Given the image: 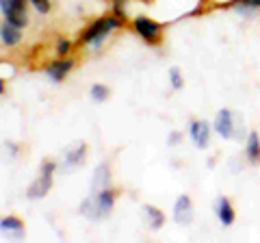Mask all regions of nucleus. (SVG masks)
Listing matches in <instances>:
<instances>
[{
	"label": "nucleus",
	"mask_w": 260,
	"mask_h": 243,
	"mask_svg": "<svg viewBox=\"0 0 260 243\" xmlns=\"http://www.w3.org/2000/svg\"><path fill=\"white\" fill-rule=\"evenodd\" d=\"M113 204H115V196H113V191L107 187V189L98 191L93 198H87L83 202V206H80V210H83L89 220H100V217H107L111 213Z\"/></svg>",
	"instance_id": "obj_1"
},
{
	"label": "nucleus",
	"mask_w": 260,
	"mask_h": 243,
	"mask_svg": "<svg viewBox=\"0 0 260 243\" xmlns=\"http://www.w3.org/2000/svg\"><path fill=\"white\" fill-rule=\"evenodd\" d=\"M117 26H119V20H117V18H113V15H111V18L98 20L93 26H89V31L85 33V42H87V44H91L93 48H98V46L102 44V39L107 37L113 28H117Z\"/></svg>",
	"instance_id": "obj_2"
},
{
	"label": "nucleus",
	"mask_w": 260,
	"mask_h": 243,
	"mask_svg": "<svg viewBox=\"0 0 260 243\" xmlns=\"http://www.w3.org/2000/svg\"><path fill=\"white\" fill-rule=\"evenodd\" d=\"M54 169H56V165H54V163H44V165H42V174H39V178L30 185L28 191H26V196H28V198L37 200V198H44L46 193L50 191Z\"/></svg>",
	"instance_id": "obj_3"
},
{
	"label": "nucleus",
	"mask_w": 260,
	"mask_h": 243,
	"mask_svg": "<svg viewBox=\"0 0 260 243\" xmlns=\"http://www.w3.org/2000/svg\"><path fill=\"white\" fill-rule=\"evenodd\" d=\"M5 18L9 24L18 28H24L28 24V13H26V0H11L9 9L5 11Z\"/></svg>",
	"instance_id": "obj_4"
},
{
	"label": "nucleus",
	"mask_w": 260,
	"mask_h": 243,
	"mask_svg": "<svg viewBox=\"0 0 260 243\" xmlns=\"http://www.w3.org/2000/svg\"><path fill=\"white\" fill-rule=\"evenodd\" d=\"M215 131L217 135H221L223 139H237V128H234V115L232 111L221 109L215 117Z\"/></svg>",
	"instance_id": "obj_5"
},
{
	"label": "nucleus",
	"mask_w": 260,
	"mask_h": 243,
	"mask_svg": "<svg viewBox=\"0 0 260 243\" xmlns=\"http://www.w3.org/2000/svg\"><path fill=\"white\" fill-rule=\"evenodd\" d=\"M174 220L178 224H191L193 222V206H191V198L189 196H180L176 200V204H174Z\"/></svg>",
	"instance_id": "obj_6"
},
{
	"label": "nucleus",
	"mask_w": 260,
	"mask_h": 243,
	"mask_svg": "<svg viewBox=\"0 0 260 243\" xmlns=\"http://www.w3.org/2000/svg\"><path fill=\"white\" fill-rule=\"evenodd\" d=\"M135 28H137V33H139L143 39H148V42H156V39L160 37V26L154 20L137 18L135 20Z\"/></svg>",
	"instance_id": "obj_7"
},
{
	"label": "nucleus",
	"mask_w": 260,
	"mask_h": 243,
	"mask_svg": "<svg viewBox=\"0 0 260 243\" xmlns=\"http://www.w3.org/2000/svg\"><path fill=\"white\" fill-rule=\"evenodd\" d=\"M191 139H193V143L198 145L200 150H204V148H208V143H210V128H208V124L206 122H193L191 124Z\"/></svg>",
	"instance_id": "obj_8"
},
{
	"label": "nucleus",
	"mask_w": 260,
	"mask_h": 243,
	"mask_svg": "<svg viewBox=\"0 0 260 243\" xmlns=\"http://www.w3.org/2000/svg\"><path fill=\"white\" fill-rule=\"evenodd\" d=\"M215 210H217L219 222H221L223 226H230L234 222V206L230 204V200H228V198H219Z\"/></svg>",
	"instance_id": "obj_9"
},
{
	"label": "nucleus",
	"mask_w": 260,
	"mask_h": 243,
	"mask_svg": "<svg viewBox=\"0 0 260 243\" xmlns=\"http://www.w3.org/2000/svg\"><path fill=\"white\" fill-rule=\"evenodd\" d=\"M72 66H74L72 61H54V63H50V66L46 68V72H48V76H50L54 83H61V80L68 76V72L72 70Z\"/></svg>",
	"instance_id": "obj_10"
},
{
	"label": "nucleus",
	"mask_w": 260,
	"mask_h": 243,
	"mask_svg": "<svg viewBox=\"0 0 260 243\" xmlns=\"http://www.w3.org/2000/svg\"><path fill=\"white\" fill-rule=\"evenodd\" d=\"M107 183H109V165L102 163L100 167L95 169V174L91 178V189L93 191H102V189H107Z\"/></svg>",
	"instance_id": "obj_11"
},
{
	"label": "nucleus",
	"mask_w": 260,
	"mask_h": 243,
	"mask_svg": "<svg viewBox=\"0 0 260 243\" xmlns=\"http://www.w3.org/2000/svg\"><path fill=\"white\" fill-rule=\"evenodd\" d=\"M143 215H145V220H148V224L152 226L154 230H158L162 224H165V215L160 213L158 208H154V206H143Z\"/></svg>",
	"instance_id": "obj_12"
},
{
	"label": "nucleus",
	"mask_w": 260,
	"mask_h": 243,
	"mask_svg": "<svg viewBox=\"0 0 260 243\" xmlns=\"http://www.w3.org/2000/svg\"><path fill=\"white\" fill-rule=\"evenodd\" d=\"M22 39V33H20V28L18 26H13V24L9 22H5L3 24V42L7 46H15Z\"/></svg>",
	"instance_id": "obj_13"
},
{
	"label": "nucleus",
	"mask_w": 260,
	"mask_h": 243,
	"mask_svg": "<svg viewBox=\"0 0 260 243\" xmlns=\"http://www.w3.org/2000/svg\"><path fill=\"white\" fill-rule=\"evenodd\" d=\"M247 159L251 163H258L260 161V139H258L256 133L247 135Z\"/></svg>",
	"instance_id": "obj_14"
},
{
	"label": "nucleus",
	"mask_w": 260,
	"mask_h": 243,
	"mask_svg": "<svg viewBox=\"0 0 260 243\" xmlns=\"http://www.w3.org/2000/svg\"><path fill=\"white\" fill-rule=\"evenodd\" d=\"M83 159H85V145H78V148L68 152V157H65V163H68L70 167H74L78 163H83Z\"/></svg>",
	"instance_id": "obj_15"
},
{
	"label": "nucleus",
	"mask_w": 260,
	"mask_h": 243,
	"mask_svg": "<svg viewBox=\"0 0 260 243\" xmlns=\"http://www.w3.org/2000/svg\"><path fill=\"white\" fill-rule=\"evenodd\" d=\"M3 232H7V230H15V232H20L22 234V222L18 220V217H5L3 220Z\"/></svg>",
	"instance_id": "obj_16"
},
{
	"label": "nucleus",
	"mask_w": 260,
	"mask_h": 243,
	"mask_svg": "<svg viewBox=\"0 0 260 243\" xmlns=\"http://www.w3.org/2000/svg\"><path fill=\"white\" fill-rule=\"evenodd\" d=\"M91 98L95 102H104V100L109 98V89L104 87V85H93L91 87Z\"/></svg>",
	"instance_id": "obj_17"
},
{
	"label": "nucleus",
	"mask_w": 260,
	"mask_h": 243,
	"mask_svg": "<svg viewBox=\"0 0 260 243\" xmlns=\"http://www.w3.org/2000/svg\"><path fill=\"white\" fill-rule=\"evenodd\" d=\"M169 78H172V87L174 89H180L182 87V74H180V70H178V68L169 70Z\"/></svg>",
	"instance_id": "obj_18"
},
{
	"label": "nucleus",
	"mask_w": 260,
	"mask_h": 243,
	"mask_svg": "<svg viewBox=\"0 0 260 243\" xmlns=\"http://www.w3.org/2000/svg\"><path fill=\"white\" fill-rule=\"evenodd\" d=\"M30 3L35 5V9L39 13H48V11H50V3H48V0H30Z\"/></svg>",
	"instance_id": "obj_19"
},
{
	"label": "nucleus",
	"mask_w": 260,
	"mask_h": 243,
	"mask_svg": "<svg viewBox=\"0 0 260 243\" xmlns=\"http://www.w3.org/2000/svg\"><path fill=\"white\" fill-rule=\"evenodd\" d=\"M68 52H70V42H65V39H63V42H59V46H56V54L65 56Z\"/></svg>",
	"instance_id": "obj_20"
},
{
	"label": "nucleus",
	"mask_w": 260,
	"mask_h": 243,
	"mask_svg": "<svg viewBox=\"0 0 260 243\" xmlns=\"http://www.w3.org/2000/svg\"><path fill=\"white\" fill-rule=\"evenodd\" d=\"M182 141V133H178V131H174L172 135H169V145H178Z\"/></svg>",
	"instance_id": "obj_21"
},
{
	"label": "nucleus",
	"mask_w": 260,
	"mask_h": 243,
	"mask_svg": "<svg viewBox=\"0 0 260 243\" xmlns=\"http://www.w3.org/2000/svg\"><path fill=\"white\" fill-rule=\"evenodd\" d=\"M234 3H239V5H243V7H260V0H234Z\"/></svg>",
	"instance_id": "obj_22"
}]
</instances>
